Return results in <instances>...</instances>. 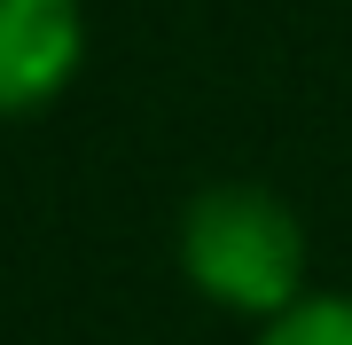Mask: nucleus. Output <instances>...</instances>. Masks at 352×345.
Returning <instances> with one entry per match:
<instances>
[{"mask_svg":"<svg viewBox=\"0 0 352 345\" xmlns=\"http://www.w3.org/2000/svg\"><path fill=\"white\" fill-rule=\"evenodd\" d=\"M258 345H352V298L344 291H305L289 314L258 330Z\"/></svg>","mask_w":352,"mask_h":345,"instance_id":"nucleus-3","label":"nucleus"},{"mask_svg":"<svg viewBox=\"0 0 352 345\" xmlns=\"http://www.w3.org/2000/svg\"><path fill=\"white\" fill-rule=\"evenodd\" d=\"M87 63L78 0H0V118H32Z\"/></svg>","mask_w":352,"mask_h":345,"instance_id":"nucleus-2","label":"nucleus"},{"mask_svg":"<svg viewBox=\"0 0 352 345\" xmlns=\"http://www.w3.org/2000/svg\"><path fill=\"white\" fill-rule=\"evenodd\" d=\"M180 275L227 314L274 322L305 298V220L258 180H212L180 212Z\"/></svg>","mask_w":352,"mask_h":345,"instance_id":"nucleus-1","label":"nucleus"}]
</instances>
